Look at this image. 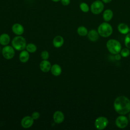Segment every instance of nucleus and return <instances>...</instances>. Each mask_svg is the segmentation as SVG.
<instances>
[{
	"label": "nucleus",
	"instance_id": "1",
	"mask_svg": "<svg viewBox=\"0 0 130 130\" xmlns=\"http://www.w3.org/2000/svg\"><path fill=\"white\" fill-rule=\"evenodd\" d=\"M114 108L119 114L125 115L130 112V100L125 96H119L114 101Z\"/></svg>",
	"mask_w": 130,
	"mask_h": 130
},
{
	"label": "nucleus",
	"instance_id": "2",
	"mask_svg": "<svg viewBox=\"0 0 130 130\" xmlns=\"http://www.w3.org/2000/svg\"><path fill=\"white\" fill-rule=\"evenodd\" d=\"M26 45V41L25 39L21 36H17L15 37L12 41V46L15 50L18 51L24 50Z\"/></svg>",
	"mask_w": 130,
	"mask_h": 130
},
{
	"label": "nucleus",
	"instance_id": "3",
	"mask_svg": "<svg viewBox=\"0 0 130 130\" xmlns=\"http://www.w3.org/2000/svg\"><path fill=\"white\" fill-rule=\"evenodd\" d=\"M98 31L99 35L103 37L106 38L108 37L112 34L113 32V28L109 23L105 21V22L102 23L99 26Z\"/></svg>",
	"mask_w": 130,
	"mask_h": 130
},
{
	"label": "nucleus",
	"instance_id": "4",
	"mask_svg": "<svg viewBox=\"0 0 130 130\" xmlns=\"http://www.w3.org/2000/svg\"><path fill=\"white\" fill-rule=\"evenodd\" d=\"M107 48L109 51L113 54L119 53L121 50V45L119 41L115 39H110L107 42Z\"/></svg>",
	"mask_w": 130,
	"mask_h": 130
},
{
	"label": "nucleus",
	"instance_id": "5",
	"mask_svg": "<svg viewBox=\"0 0 130 130\" xmlns=\"http://www.w3.org/2000/svg\"><path fill=\"white\" fill-rule=\"evenodd\" d=\"M104 4L102 1L96 0L92 3L90 7V10L94 15L101 14L104 10Z\"/></svg>",
	"mask_w": 130,
	"mask_h": 130
},
{
	"label": "nucleus",
	"instance_id": "6",
	"mask_svg": "<svg viewBox=\"0 0 130 130\" xmlns=\"http://www.w3.org/2000/svg\"><path fill=\"white\" fill-rule=\"evenodd\" d=\"M2 53L4 58L8 60L11 59L15 56V49L12 46H5L2 50Z\"/></svg>",
	"mask_w": 130,
	"mask_h": 130
},
{
	"label": "nucleus",
	"instance_id": "7",
	"mask_svg": "<svg viewBox=\"0 0 130 130\" xmlns=\"http://www.w3.org/2000/svg\"><path fill=\"white\" fill-rule=\"evenodd\" d=\"M109 121L108 119L104 116L98 117L94 122L95 127L99 130H102L106 127L108 124Z\"/></svg>",
	"mask_w": 130,
	"mask_h": 130
},
{
	"label": "nucleus",
	"instance_id": "8",
	"mask_svg": "<svg viewBox=\"0 0 130 130\" xmlns=\"http://www.w3.org/2000/svg\"><path fill=\"white\" fill-rule=\"evenodd\" d=\"M128 119L124 116V115H121L118 116L116 119V125L120 128H124L127 126L128 124Z\"/></svg>",
	"mask_w": 130,
	"mask_h": 130
},
{
	"label": "nucleus",
	"instance_id": "9",
	"mask_svg": "<svg viewBox=\"0 0 130 130\" xmlns=\"http://www.w3.org/2000/svg\"><path fill=\"white\" fill-rule=\"evenodd\" d=\"M34 120L30 116H25L22 118L21 121V125L24 128L30 127L34 124Z\"/></svg>",
	"mask_w": 130,
	"mask_h": 130
},
{
	"label": "nucleus",
	"instance_id": "10",
	"mask_svg": "<svg viewBox=\"0 0 130 130\" xmlns=\"http://www.w3.org/2000/svg\"><path fill=\"white\" fill-rule=\"evenodd\" d=\"M53 119L55 123L57 124L61 123L64 119V115L63 113L61 111H56L53 115Z\"/></svg>",
	"mask_w": 130,
	"mask_h": 130
},
{
	"label": "nucleus",
	"instance_id": "11",
	"mask_svg": "<svg viewBox=\"0 0 130 130\" xmlns=\"http://www.w3.org/2000/svg\"><path fill=\"white\" fill-rule=\"evenodd\" d=\"M12 30L13 32L17 36H21L24 31V27L20 23H14L12 26Z\"/></svg>",
	"mask_w": 130,
	"mask_h": 130
},
{
	"label": "nucleus",
	"instance_id": "12",
	"mask_svg": "<svg viewBox=\"0 0 130 130\" xmlns=\"http://www.w3.org/2000/svg\"><path fill=\"white\" fill-rule=\"evenodd\" d=\"M51 64L48 60H43L40 63L39 67L40 70L44 73L48 72L50 71L51 68Z\"/></svg>",
	"mask_w": 130,
	"mask_h": 130
},
{
	"label": "nucleus",
	"instance_id": "13",
	"mask_svg": "<svg viewBox=\"0 0 130 130\" xmlns=\"http://www.w3.org/2000/svg\"><path fill=\"white\" fill-rule=\"evenodd\" d=\"M52 43L55 48H60L64 44V39L61 36H56L53 38Z\"/></svg>",
	"mask_w": 130,
	"mask_h": 130
},
{
	"label": "nucleus",
	"instance_id": "14",
	"mask_svg": "<svg viewBox=\"0 0 130 130\" xmlns=\"http://www.w3.org/2000/svg\"><path fill=\"white\" fill-rule=\"evenodd\" d=\"M19 59L20 62L22 63L27 62L29 59V53L26 50L21 51L19 55Z\"/></svg>",
	"mask_w": 130,
	"mask_h": 130
},
{
	"label": "nucleus",
	"instance_id": "15",
	"mask_svg": "<svg viewBox=\"0 0 130 130\" xmlns=\"http://www.w3.org/2000/svg\"><path fill=\"white\" fill-rule=\"evenodd\" d=\"M87 37L88 39L92 42L96 41L99 38V34L98 31L94 29H91L87 33Z\"/></svg>",
	"mask_w": 130,
	"mask_h": 130
},
{
	"label": "nucleus",
	"instance_id": "16",
	"mask_svg": "<svg viewBox=\"0 0 130 130\" xmlns=\"http://www.w3.org/2000/svg\"><path fill=\"white\" fill-rule=\"evenodd\" d=\"M10 37L6 33H3L0 35V44L3 46L8 45L10 42Z\"/></svg>",
	"mask_w": 130,
	"mask_h": 130
},
{
	"label": "nucleus",
	"instance_id": "17",
	"mask_svg": "<svg viewBox=\"0 0 130 130\" xmlns=\"http://www.w3.org/2000/svg\"><path fill=\"white\" fill-rule=\"evenodd\" d=\"M50 71L52 74L54 76H58L61 74L62 72V69L59 64H54L51 66Z\"/></svg>",
	"mask_w": 130,
	"mask_h": 130
},
{
	"label": "nucleus",
	"instance_id": "18",
	"mask_svg": "<svg viewBox=\"0 0 130 130\" xmlns=\"http://www.w3.org/2000/svg\"><path fill=\"white\" fill-rule=\"evenodd\" d=\"M113 17V12L111 9L105 10L103 13V18L106 22L110 21Z\"/></svg>",
	"mask_w": 130,
	"mask_h": 130
},
{
	"label": "nucleus",
	"instance_id": "19",
	"mask_svg": "<svg viewBox=\"0 0 130 130\" xmlns=\"http://www.w3.org/2000/svg\"><path fill=\"white\" fill-rule=\"evenodd\" d=\"M117 28L118 31L122 34H127L129 31L128 26L124 23H121L119 24Z\"/></svg>",
	"mask_w": 130,
	"mask_h": 130
},
{
	"label": "nucleus",
	"instance_id": "20",
	"mask_svg": "<svg viewBox=\"0 0 130 130\" xmlns=\"http://www.w3.org/2000/svg\"><path fill=\"white\" fill-rule=\"evenodd\" d=\"M78 34L82 37L85 36L86 35H87L88 33V30L86 28V27L84 26H80L78 27L77 30Z\"/></svg>",
	"mask_w": 130,
	"mask_h": 130
},
{
	"label": "nucleus",
	"instance_id": "21",
	"mask_svg": "<svg viewBox=\"0 0 130 130\" xmlns=\"http://www.w3.org/2000/svg\"><path fill=\"white\" fill-rule=\"evenodd\" d=\"M25 49L29 52V53H35L37 50V46L34 43H28L26 45Z\"/></svg>",
	"mask_w": 130,
	"mask_h": 130
},
{
	"label": "nucleus",
	"instance_id": "22",
	"mask_svg": "<svg viewBox=\"0 0 130 130\" xmlns=\"http://www.w3.org/2000/svg\"><path fill=\"white\" fill-rule=\"evenodd\" d=\"M79 8L81 11L84 13H87L90 10V7L85 2L81 3L79 5Z\"/></svg>",
	"mask_w": 130,
	"mask_h": 130
},
{
	"label": "nucleus",
	"instance_id": "23",
	"mask_svg": "<svg viewBox=\"0 0 130 130\" xmlns=\"http://www.w3.org/2000/svg\"><path fill=\"white\" fill-rule=\"evenodd\" d=\"M121 55L123 57H126L128 56L130 54V51L128 48H125L121 50L120 51Z\"/></svg>",
	"mask_w": 130,
	"mask_h": 130
},
{
	"label": "nucleus",
	"instance_id": "24",
	"mask_svg": "<svg viewBox=\"0 0 130 130\" xmlns=\"http://www.w3.org/2000/svg\"><path fill=\"white\" fill-rule=\"evenodd\" d=\"M41 57L43 60H47L49 57V53L46 51H43L41 53Z\"/></svg>",
	"mask_w": 130,
	"mask_h": 130
},
{
	"label": "nucleus",
	"instance_id": "25",
	"mask_svg": "<svg viewBox=\"0 0 130 130\" xmlns=\"http://www.w3.org/2000/svg\"><path fill=\"white\" fill-rule=\"evenodd\" d=\"M124 44L126 48L130 49V34H127L124 39Z\"/></svg>",
	"mask_w": 130,
	"mask_h": 130
},
{
	"label": "nucleus",
	"instance_id": "26",
	"mask_svg": "<svg viewBox=\"0 0 130 130\" xmlns=\"http://www.w3.org/2000/svg\"><path fill=\"white\" fill-rule=\"evenodd\" d=\"M31 116L34 119V120H37L40 118V114L39 112H38L37 111H35V112H34L31 114Z\"/></svg>",
	"mask_w": 130,
	"mask_h": 130
},
{
	"label": "nucleus",
	"instance_id": "27",
	"mask_svg": "<svg viewBox=\"0 0 130 130\" xmlns=\"http://www.w3.org/2000/svg\"><path fill=\"white\" fill-rule=\"evenodd\" d=\"M60 3L62 5L64 6H67L70 5L71 0H60Z\"/></svg>",
	"mask_w": 130,
	"mask_h": 130
},
{
	"label": "nucleus",
	"instance_id": "28",
	"mask_svg": "<svg viewBox=\"0 0 130 130\" xmlns=\"http://www.w3.org/2000/svg\"><path fill=\"white\" fill-rule=\"evenodd\" d=\"M121 55L120 54H119L118 53V54H115V58L116 60H119L120 59H121Z\"/></svg>",
	"mask_w": 130,
	"mask_h": 130
},
{
	"label": "nucleus",
	"instance_id": "29",
	"mask_svg": "<svg viewBox=\"0 0 130 130\" xmlns=\"http://www.w3.org/2000/svg\"><path fill=\"white\" fill-rule=\"evenodd\" d=\"M105 4H108L112 2V0H101Z\"/></svg>",
	"mask_w": 130,
	"mask_h": 130
},
{
	"label": "nucleus",
	"instance_id": "30",
	"mask_svg": "<svg viewBox=\"0 0 130 130\" xmlns=\"http://www.w3.org/2000/svg\"><path fill=\"white\" fill-rule=\"evenodd\" d=\"M51 1H52L53 2H55V3H57V2L60 1V0H51Z\"/></svg>",
	"mask_w": 130,
	"mask_h": 130
},
{
	"label": "nucleus",
	"instance_id": "31",
	"mask_svg": "<svg viewBox=\"0 0 130 130\" xmlns=\"http://www.w3.org/2000/svg\"><path fill=\"white\" fill-rule=\"evenodd\" d=\"M128 117H129V120H130V113H129V114L128 115Z\"/></svg>",
	"mask_w": 130,
	"mask_h": 130
},
{
	"label": "nucleus",
	"instance_id": "32",
	"mask_svg": "<svg viewBox=\"0 0 130 130\" xmlns=\"http://www.w3.org/2000/svg\"><path fill=\"white\" fill-rule=\"evenodd\" d=\"M129 32H130V28H129Z\"/></svg>",
	"mask_w": 130,
	"mask_h": 130
},
{
	"label": "nucleus",
	"instance_id": "33",
	"mask_svg": "<svg viewBox=\"0 0 130 130\" xmlns=\"http://www.w3.org/2000/svg\"><path fill=\"white\" fill-rule=\"evenodd\" d=\"M99 1H101V0H99Z\"/></svg>",
	"mask_w": 130,
	"mask_h": 130
},
{
	"label": "nucleus",
	"instance_id": "34",
	"mask_svg": "<svg viewBox=\"0 0 130 130\" xmlns=\"http://www.w3.org/2000/svg\"><path fill=\"white\" fill-rule=\"evenodd\" d=\"M0 49H1V48H0Z\"/></svg>",
	"mask_w": 130,
	"mask_h": 130
}]
</instances>
